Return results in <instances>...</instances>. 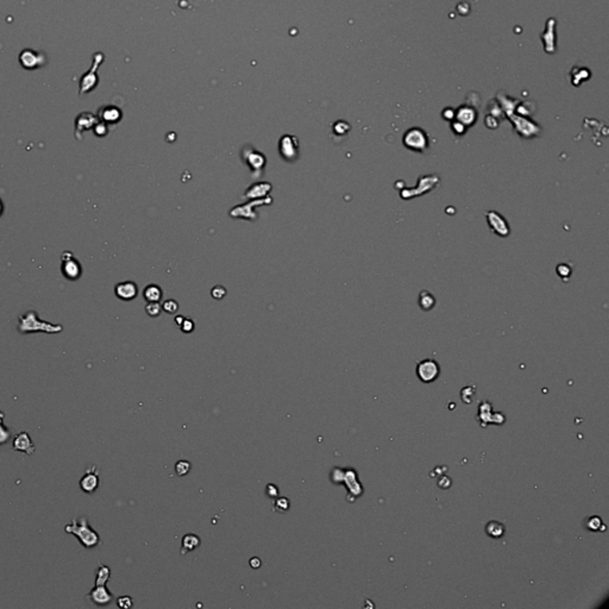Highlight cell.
Masks as SVG:
<instances>
[{
	"mask_svg": "<svg viewBox=\"0 0 609 609\" xmlns=\"http://www.w3.org/2000/svg\"><path fill=\"white\" fill-rule=\"evenodd\" d=\"M4 418H5V413L0 410V445L6 444L7 441L10 440L11 436H12L10 428H7L6 426L4 425Z\"/></svg>",
	"mask_w": 609,
	"mask_h": 609,
	"instance_id": "cell-24",
	"label": "cell"
},
{
	"mask_svg": "<svg viewBox=\"0 0 609 609\" xmlns=\"http://www.w3.org/2000/svg\"><path fill=\"white\" fill-rule=\"evenodd\" d=\"M99 118H100L102 123L114 124L120 120L121 112L117 108H113V106H106V108L100 109V111H99Z\"/></svg>",
	"mask_w": 609,
	"mask_h": 609,
	"instance_id": "cell-16",
	"label": "cell"
},
{
	"mask_svg": "<svg viewBox=\"0 0 609 609\" xmlns=\"http://www.w3.org/2000/svg\"><path fill=\"white\" fill-rule=\"evenodd\" d=\"M265 495L270 498H276L279 496V488H277L276 485L269 483V485H266L265 487Z\"/></svg>",
	"mask_w": 609,
	"mask_h": 609,
	"instance_id": "cell-31",
	"label": "cell"
},
{
	"mask_svg": "<svg viewBox=\"0 0 609 609\" xmlns=\"http://www.w3.org/2000/svg\"><path fill=\"white\" fill-rule=\"evenodd\" d=\"M61 260H62L61 270H62L63 276L70 281H76L80 279L82 274V268L79 261L74 258L73 254L69 253V251H66L61 257Z\"/></svg>",
	"mask_w": 609,
	"mask_h": 609,
	"instance_id": "cell-6",
	"label": "cell"
},
{
	"mask_svg": "<svg viewBox=\"0 0 609 609\" xmlns=\"http://www.w3.org/2000/svg\"><path fill=\"white\" fill-rule=\"evenodd\" d=\"M117 606L121 609H129L133 606V601L131 596L124 595L117 599Z\"/></svg>",
	"mask_w": 609,
	"mask_h": 609,
	"instance_id": "cell-29",
	"label": "cell"
},
{
	"mask_svg": "<svg viewBox=\"0 0 609 609\" xmlns=\"http://www.w3.org/2000/svg\"><path fill=\"white\" fill-rule=\"evenodd\" d=\"M117 298L123 300V301H131L138 294V287L132 281H124L116 285L114 288Z\"/></svg>",
	"mask_w": 609,
	"mask_h": 609,
	"instance_id": "cell-13",
	"label": "cell"
},
{
	"mask_svg": "<svg viewBox=\"0 0 609 609\" xmlns=\"http://www.w3.org/2000/svg\"><path fill=\"white\" fill-rule=\"evenodd\" d=\"M177 310H178V303L173 299L167 300V301L162 303V311L167 312V313L174 314V313H176Z\"/></svg>",
	"mask_w": 609,
	"mask_h": 609,
	"instance_id": "cell-28",
	"label": "cell"
},
{
	"mask_svg": "<svg viewBox=\"0 0 609 609\" xmlns=\"http://www.w3.org/2000/svg\"><path fill=\"white\" fill-rule=\"evenodd\" d=\"M19 63L24 69H37L47 63V56L43 52L35 51L32 49H24L19 54Z\"/></svg>",
	"mask_w": 609,
	"mask_h": 609,
	"instance_id": "cell-5",
	"label": "cell"
},
{
	"mask_svg": "<svg viewBox=\"0 0 609 609\" xmlns=\"http://www.w3.org/2000/svg\"><path fill=\"white\" fill-rule=\"evenodd\" d=\"M63 330L61 325L41 320L35 311H29L28 313L19 317L18 331L21 333H33V332H44V333H60Z\"/></svg>",
	"mask_w": 609,
	"mask_h": 609,
	"instance_id": "cell-2",
	"label": "cell"
},
{
	"mask_svg": "<svg viewBox=\"0 0 609 609\" xmlns=\"http://www.w3.org/2000/svg\"><path fill=\"white\" fill-rule=\"evenodd\" d=\"M12 450L23 452V454L28 456H32L36 451V446L29 433L26 431H22L13 437Z\"/></svg>",
	"mask_w": 609,
	"mask_h": 609,
	"instance_id": "cell-7",
	"label": "cell"
},
{
	"mask_svg": "<svg viewBox=\"0 0 609 609\" xmlns=\"http://www.w3.org/2000/svg\"><path fill=\"white\" fill-rule=\"evenodd\" d=\"M200 544H201V540L196 534L188 533V534L184 535L182 536V542H181V554H186V553H188V552L194 551L200 546Z\"/></svg>",
	"mask_w": 609,
	"mask_h": 609,
	"instance_id": "cell-17",
	"label": "cell"
},
{
	"mask_svg": "<svg viewBox=\"0 0 609 609\" xmlns=\"http://www.w3.org/2000/svg\"><path fill=\"white\" fill-rule=\"evenodd\" d=\"M105 56L104 54H101V52H95L93 55V63H92V67H91V69L87 71L86 74H83L81 76V79H80L79 81V95H83V94H88L92 92V91L95 88V87L98 86V74L97 71L99 69V66L102 63V61H104Z\"/></svg>",
	"mask_w": 609,
	"mask_h": 609,
	"instance_id": "cell-3",
	"label": "cell"
},
{
	"mask_svg": "<svg viewBox=\"0 0 609 609\" xmlns=\"http://www.w3.org/2000/svg\"><path fill=\"white\" fill-rule=\"evenodd\" d=\"M487 220H488V225L489 227L492 228V231L495 232V234L501 236V237H507L509 235V226L507 224V220H506L504 217H502L500 213L495 212V211H489L487 212Z\"/></svg>",
	"mask_w": 609,
	"mask_h": 609,
	"instance_id": "cell-8",
	"label": "cell"
},
{
	"mask_svg": "<svg viewBox=\"0 0 609 609\" xmlns=\"http://www.w3.org/2000/svg\"><path fill=\"white\" fill-rule=\"evenodd\" d=\"M270 199H265V200H257V201H254V203H250V204H246V205H243V206H237L236 208L232 209L230 212L231 213V217H235V218H246V219H253L254 217L251 214H255L254 212H251V207L254 206H257L258 204H268L270 203Z\"/></svg>",
	"mask_w": 609,
	"mask_h": 609,
	"instance_id": "cell-15",
	"label": "cell"
},
{
	"mask_svg": "<svg viewBox=\"0 0 609 609\" xmlns=\"http://www.w3.org/2000/svg\"><path fill=\"white\" fill-rule=\"evenodd\" d=\"M487 532H488V534L492 535V536L494 534V532H496V533H495V538H498V536H501L502 534H504L505 528L504 527H500V528H498V530H497V528H495V523L493 521V523H489L488 526H487Z\"/></svg>",
	"mask_w": 609,
	"mask_h": 609,
	"instance_id": "cell-32",
	"label": "cell"
},
{
	"mask_svg": "<svg viewBox=\"0 0 609 609\" xmlns=\"http://www.w3.org/2000/svg\"><path fill=\"white\" fill-rule=\"evenodd\" d=\"M64 531L68 534L75 535L80 544L86 549H93L101 544V538L98 532L91 527L88 519L85 516H80L78 519H73L70 524L64 527Z\"/></svg>",
	"mask_w": 609,
	"mask_h": 609,
	"instance_id": "cell-1",
	"label": "cell"
},
{
	"mask_svg": "<svg viewBox=\"0 0 609 609\" xmlns=\"http://www.w3.org/2000/svg\"><path fill=\"white\" fill-rule=\"evenodd\" d=\"M435 304H436L435 298H433V295L431 294V293H428L426 291H422L420 293V295H419V306H420L422 310L424 311L432 310Z\"/></svg>",
	"mask_w": 609,
	"mask_h": 609,
	"instance_id": "cell-23",
	"label": "cell"
},
{
	"mask_svg": "<svg viewBox=\"0 0 609 609\" xmlns=\"http://www.w3.org/2000/svg\"><path fill=\"white\" fill-rule=\"evenodd\" d=\"M291 508V501L287 497L277 496L274 500V511L277 513H285Z\"/></svg>",
	"mask_w": 609,
	"mask_h": 609,
	"instance_id": "cell-25",
	"label": "cell"
},
{
	"mask_svg": "<svg viewBox=\"0 0 609 609\" xmlns=\"http://www.w3.org/2000/svg\"><path fill=\"white\" fill-rule=\"evenodd\" d=\"M3 209H4V206H3V201H2V200H0V216H2V213H3Z\"/></svg>",
	"mask_w": 609,
	"mask_h": 609,
	"instance_id": "cell-37",
	"label": "cell"
},
{
	"mask_svg": "<svg viewBox=\"0 0 609 609\" xmlns=\"http://www.w3.org/2000/svg\"><path fill=\"white\" fill-rule=\"evenodd\" d=\"M178 327H180L182 332L190 333L194 330V323L190 318H185L184 321H182V324Z\"/></svg>",
	"mask_w": 609,
	"mask_h": 609,
	"instance_id": "cell-30",
	"label": "cell"
},
{
	"mask_svg": "<svg viewBox=\"0 0 609 609\" xmlns=\"http://www.w3.org/2000/svg\"><path fill=\"white\" fill-rule=\"evenodd\" d=\"M417 372L422 382H432L439 375V365L433 360H425L418 364Z\"/></svg>",
	"mask_w": 609,
	"mask_h": 609,
	"instance_id": "cell-9",
	"label": "cell"
},
{
	"mask_svg": "<svg viewBox=\"0 0 609 609\" xmlns=\"http://www.w3.org/2000/svg\"><path fill=\"white\" fill-rule=\"evenodd\" d=\"M456 116L459 123L463 124L465 128L473 125L476 120L475 112L469 108H460L458 110V112L456 113Z\"/></svg>",
	"mask_w": 609,
	"mask_h": 609,
	"instance_id": "cell-20",
	"label": "cell"
},
{
	"mask_svg": "<svg viewBox=\"0 0 609 609\" xmlns=\"http://www.w3.org/2000/svg\"><path fill=\"white\" fill-rule=\"evenodd\" d=\"M403 146L409 150L422 152L428 148V136L420 128H412L403 136Z\"/></svg>",
	"mask_w": 609,
	"mask_h": 609,
	"instance_id": "cell-4",
	"label": "cell"
},
{
	"mask_svg": "<svg viewBox=\"0 0 609 609\" xmlns=\"http://www.w3.org/2000/svg\"><path fill=\"white\" fill-rule=\"evenodd\" d=\"M143 296L148 302H159V300H161L163 296V292L159 285L149 284L144 288Z\"/></svg>",
	"mask_w": 609,
	"mask_h": 609,
	"instance_id": "cell-18",
	"label": "cell"
},
{
	"mask_svg": "<svg viewBox=\"0 0 609 609\" xmlns=\"http://www.w3.org/2000/svg\"><path fill=\"white\" fill-rule=\"evenodd\" d=\"M190 467L192 465H190V463L188 462V460L181 459V460H178V462H176V464H175V473H176L178 477H182V476L187 475L189 473Z\"/></svg>",
	"mask_w": 609,
	"mask_h": 609,
	"instance_id": "cell-26",
	"label": "cell"
},
{
	"mask_svg": "<svg viewBox=\"0 0 609 609\" xmlns=\"http://www.w3.org/2000/svg\"><path fill=\"white\" fill-rule=\"evenodd\" d=\"M146 311L151 318L158 317L162 312V304L159 302H148L146 306Z\"/></svg>",
	"mask_w": 609,
	"mask_h": 609,
	"instance_id": "cell-27",
	"label": "cell"
},
{
	"mask_svg": "<svg viewBox=\"0 0 609 609\" xmlns=\"http://www.w3.org/2000/svg\"><path fill=\"white\" fill-rule=\"evenodd\" d=\"M184 319H185V317H182V315H177V317L175 318V324H176L177 326H180L182 321H184Z\"/></svg>",
	"mask_w": 609,
	"mask_h": 609,
	"instance_id": "cell-36",
	"label": "cell"
},
{
	"mask_svg": "<svg viewBox=\"0 0 609 609\" xmlns=\"http://www.w3.org/2000/svg\"><path fill=\"white\" fill-rule=\"evenodd\" d=\"M99 485H100V478H99V474L95 465L87 469L85 475L82 476L79 482L80 488H81L83 493L87 494H93L99 488Z\"/></svg>",
	"mask_w": 609,
	"mask_h": 609,
	"instance_id": "cell-10",
	"label": "cell"
},
{
	"mask_svg": "<svg viewBox=\"0 0 609 609\" xmlns=\"http://www.w3.org/2000/svg\"><path fill=\"white\" fill-rule=\"evenodd\" d=\"M111 577V569L108 565L99 564L95 572V585H106Z\"/></svg>",
	"mask_w": 609,
	"mask_h": 609,
	"instance_id": "cell-21",
	"label": "cell"
},
{
	"mask_svg": "<svg viewBox=\"0 0 609 609\" xmlns=\"http://www.w3.org/2000/svg\"><path fill=\"white\" fill-rule=\"evenodd\" d=\"M211 294H212V296L214 299L220 300V299H223L224 296L226 295V289L224 288L223 285H216V287L212 289Z\"/></svg>",
	"mask_w": 609,
	"mask_h": 609,
	"instance_id": "cell-34",
	"label": "cell"
},
{
	"mask_svg": "<svg viewBox=\"0 0 609 609\" xmlns=\"http://www.w3.org/2000/svg\"><path fill=\"white\" fill-rule=\"evenodd\" d=\"M298 140L293 136H283L280 140V152L283 158L293 159L298 156Z\"/></svg>",
	"mask_w": 609,
	"mask_h": 609,
	"instance_id": "cell-14",
	"label": "cell"
},
{
	"mask_svg": "<svg viewBox=\"0 0 609 609\" xmlns=\"http://www.w3.org/2000/svg\"><path fill=\"white\" fill-rule=\"evenodd\" d=\"M270 189H272V185L266 184V182H261V184L251 186V187L245 192V195L247 198H253V199H255V198L265 196L266 194L269 193Z\"/></svg>",
	"mask_w": 609,
	"mask_h": 609,
	"instance_id": "cell-19",
	"label": "cell"
},
{
	"mask_svg": "<svg viewBox=\"0 0 609 609\" xmlns=\"http://www.w3.org/2000/svg\"><path fill=\"white\" fill-rule=\"evenodd\" d=\"M94 133L99 137L108 135V127H106V124L102 123V121H98V123L94 125Z\"/></svg>",
	"mask_w": 609,
	"mask_h": 609,
	"instance_id": "cell-33",
	"label": "cell"
},
{
	"mask_svg": "<svg viewBox=\"0 0 609 609\" xmlns=\"http://www.w3.org/2000/svg\"><path fill=\"white\" fill-rule=\"evenodd\" d=\"M87 597L97 606L104 607L112 602L113 595L106 585H94V588L87 594Z\"/></svg>",
	"mask_w": 609,
	"mask_h": 609,
	"instance_id": "cell-11",
	"label": "cell"
},
{
	"mask_svg": "<svg viewBox=\"0 0 609 609\" xmlns=\"http://www.w3.org/2000/svg\"><path fill=\"white\" fill-rule=\"evenodd\" d=\"M97 123H98V119L93 113H91V112L80 113L75 119V137L76 138L81 139L82 132L94 128V125Z\"/></svg>",
	"mask_w": 609,
	"mask_h": 609,
	"instance_id": "cell-12",
	"label": "cell"
},
{
	"mask_svg": "<svg viewBox=\"0 0 609 609\" xmlns=\"http://www.w3.org/2000/svg\"><path fill=\"white\" fill-rule=\"evenodd\" d=\"M249 564H250V566H251V568H253V569H258V568H261V565H262V561H261V559L258 558V557H253V558L250 559V563H249Z\"/></svg>",
	"mask_w": 609,
	"mask_h": 609,
	"instance_id": "cell-35",
	"label": "cell"
},
{
	"mask_svg": "<svg viewBox=\"0 0 609 609\" xmlns=\"http://www.w3.org/2000/svg\"><path fill=\"white\" fill-rule=\"evenodd\" d=\"M246 159H247V163H249V166L254 170H260L261 168H263V166L265 163L264 156L262 155L261 152H257V151L251 152L249 156H246Z\"/></svg>",
	"mask_w": 609,
	"mask_h": 609,
	"instance_id": "cell-22",
	"label": "cell"
}]
</instances>
